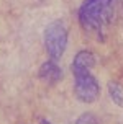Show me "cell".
Returning <instances> with one entry per match:
<instances>
[{"instance_id": "cell-6", "label": "cell", "mask_w": 123, "mask_h": 124, "mask_svg": "<svg viewBox=\"0 0 123 124\" xmlns=\"http://www.w3.org/2000/svg\"><path fill=\"white\" fill-rule=\"evenodd\" d=\"M74 124H98V121L95 118V114H92V113H82L79 118L76 119Z\"/></svg>"}, {"instance_id": "cell-1", "label": "cell", "mask_w": 123, "mask_h": 124, "mask_svg": "<svg viewBox=\"0 0 123 124\" xmlns=\"http://www.w3.org/2000/svg\"><path fill=\"white\" fill-rule=\"evenodd\" d=\"M97 64V57L92 51H79L72 59L74 75V95L80 103L92 105L100 96V83L92 74V69Z\"/></svg>"}, {"instance_id": "cell-4", "label": "cell", "mask_w": 123, "mask_h": 124, "mask_svg": "<svg viewBox=\"0 0 123 124\" xmlns=\"http://www.w3.org/2000/svg\"><path fill=\"white\" fill-rule=\"evenodd\" d=\"M38 75H39V78L44 82V83H48V85H54L57 82L62 78V70L59 67V62H54V61H46L41 64V67L38 70Z\"/></svg>"}, {"instance_id": "cell-3", "label": "cell", "mask_w": 123, "mask_h": 124, "mask_svg": "<svg viewBox=\"0 0 123 124\" xmlns=\"http://www.w3.org/2000/svg\"><path fill=\"white\" fill-rule=\"evenodd\" d=\"M44 49L49 56V61L59 62L67 49L69 43V30L67 25L62 20H54L49 25H46L43 33Z\"/></svg>"}, {"instance_id": "cell-7", "label": "cell", "mask_w": 123, "mask_h": 124, "mask_svg": "<svg viewBox=\"0 0 123 124\" xmlns=\"http://www.w3.org/2000/svg\"><path fill=\"white\" fill-rule=\"evenodd\" d=\"M39 124H51V121H48V119L41 118V119H39Z\"/></svg>"}, {"instance_id": "cell-5", "label": "cell", "mask_w": 123, "mask_h": 124, "mask_svg": "<svg viewBox=\"0 0 123 124\" xmlns=\"http://www.w3.org/2000/svg\"><path fill=\"white\" fill-rule=\"evenodd\" d=\"M107 92H108V96L110 100L118 106V108H123V85L120 82L112 80L107 83Z\"/></svg>"}, {"instance_id": "cell-2", "label": "cell", "mask_w": 123, "mask_h": 124, "mask_svg": "<svg viewBox=\"0 0 123 124\" xmlns=\"http://www.w3.org/2000/svg\"><path fill=\"white\" fill-rule=\"evenodd\" d=\"M113 2L115 0H84L77 12L82 30L102 41L112 18Z\"/></svg>"}]
</instances>
